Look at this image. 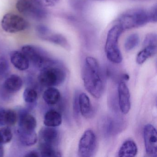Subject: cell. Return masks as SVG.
Masks as SVG:
<instances>
[{
  "mask_svg": "<svg viewBox=\"0 0 157 157\" xmlns=\"http://www.w3.org/2000/svg\"><path fill=\"white\" fill-rule=\"evenodd\" d=\"M59 135L55 127L46 126L40 130L39 133L40 146H54L57 143Z\"/></svg>",
  "mask_w": 157,
  "mask_h": 157,
  "instance_id": "cell-10",
  "label": "cell"
},
{
  "mask_svg": "<svg viewBox=\"0 0 157 157\" xmlns=\"http://www.w3.org/2000/svg\"><path fill=\"white\" fill-rule=\"evenodd\" d=\"M78 104L80 112L82 116L87 118H90L93 116V108L90 98L86 94L82 93L79 94Z\"/></svg>",
  "mask_w": 157,
  "mask_h": 157,
  "instance_id": "cell-12",
  "label": "cell"
},
{
  "mask_svg": "<svg viewBox=\"0 0 157 157\" xmlns=\"http://www.w3.org/2000/svg\"><path fill=\"white\" fill-rule=\"evenodd\" d=\"M97 1H101V0H97Z\"/></svg>",
  "mask_w": 157,
  "mask_h": 157,
  "instance_id": "cell-36",
  "label": "cell"
},
{
  "mask_svg": "<svg viewBox=\"0 0 157 157\" xmlns=\"http://www.w3.org/2000/svg\"><path fill=\"white\" fill-rule=\"evenodd\" d=\"M157 37L156 34H148L146 36L143 42V46L147 45H157Z\"/></svg>",
  "mask_w": 157,
  "mask_h": 157,
  "instance_id": "cell-28",
  "label": "cell"
},
{
  "mask_svg": "<svg viewBox=\"0 0 157 157\" xmlns=\"http://www.w3.org/2000/svg\"><path fill=\"white\" fill-rule=\"evenodd\" d=\"M10 60L13 66L19 70H26L30 66V61L21 51H12L10 54Z\"/></svg>",
  "mask_w": 157,
  "mask_h": 157,
  "instance_id": "cell-13",
  "label": "cell"
},
{
  "mask_svg": "<svg viewBox=\"0 0 157 157\" xmlns=\"http://www.w3.org/2000/svg\"><path fill=\"white\" fill-rule=\"evenodd\" d=\"M16 8L20 13L36 21L44 20L48 14L45 7L36 0H17Z\"/></svg>",
  "mask_w": 157,
  "mask_h": 157,
  "instance_id": "cell-5",
  "label": "cell"
},
{
  "mask_svg": "<svg viewBox=\"0 0 157 157\" xmlns=\"http://www.w3.org/2000/svg\"><path fill=\"white\" fill-rule=\"evenodd\" d=\"M129 76L127 74H124V76H123V79L125 80L128 81L129 79Z\"/></svg>",
  "mask_w": 157,
  "mask_h": 157,
  "instance_id": "cell-35",
  "label": "cell"
},
{
  "mask_svg": "<svg viewBox=\"0 0 157 157\" xmlns=\"http://www.w3.org/2000/svg\"><path fill=\"white\" fill-rule=\"evenodd\" d=\"M44 122L46 126L56 127L62 123V117L56 110H50L46 113Z\"/></svg>",
  "mask_w": 157,
  "mask_h": 157,
  "instance_id": "cell-19",
  "label": "cell"
},
{
  "mask_svg": "<svg viewBox=\"0 0 157 157\" xmlns=\"http://www.w3.org/2000/svg\"><path fill=\"white\" fill-rule=\"evenodd\" d=\"M76 93L75 94V97H74V105H73V111H74V114L75 115V117H78L79 115L80 110L78 104V95Z\"/></svg>",
  "mask_w": 157,
  "mask_h": 157,
  "instance_id": "cell-32",
  "label": "cell"
},
{
  "mask_svg": "<svg viewBox=\"0 0 157 157\" xmlns=\"http://www.w3.org/2000/svg\"><path fill=\"white\" fill-rule=\"evenodd\" d=\"M13 133L10 128L7 127L0 128V143L6 144L12 139Z\"/></svg>",
  "mask_w": 157,
  "mask_h": 157,
  "instance_id": "cell-26",
  "label": "cell"
},
{
  "mask_svg": "<svg viewBox=\"0 0 157 157\" xmlns=\"http://www.w3.org/2000/svg\"><path fill=\"white\" fill-rule=\"evenodd\" d=\"M143 137L147 154L151 157H157V133L155 128L151 124L145 125Z\"/></svg>",
  "mask_w": 157,
  "mask_h": 157,
  "instance_id": "cell-9",
  "label": "cell"
},
{
  "mask_svg": "<svg viewBox=\"0 0 157 157\" xmlns=\"http://www.w3.org/2000/svg\"><path fill=\"white\" fill-rule=\"evenodd\" d=\"M9 69V63L7 59L2 57H0V77L5 75Z\"/></svg>",
  "mask_w": 157,
  "mask_h": 157,
  "instance_id": "cell-29",
  "label": "cell"
},
{
  "mask_svg": "<svg viewBox=\"0 0 157 157\" xmlns=\"http://www.w3.org/2000/svg\"><path fill=\"white\" fill-rule=\"evenodd\" d=\"M1 25L6 33H15L27 29L29 24L23 17L14 13H9L3 16Z\"/></svg>",
  "mask_w": 157,
  "mask_h": 157,
  "instance_id": "cell-7",
  "label": "cell"
},
{
  "mask_svg": "<svg viewBox=\"0 0 157 157\" xmlns=\"http://www.w3.org/2000/svg\"><path fill=\"white\" fill-rule=\"evenodd\" d=\"M150 22H156L157 21V5L153 6L150 10L148 11Z\"/></svg>",
  "mask_w": 157,
  "mask_h": 157,
  "instance_id": "cell-31",
  "label": "cell"
},
{
  "mask_svg": "<svg viewBox=\"0 0 157 157\" xmlns=\"http://www.w3.org/2000/svg\"><path fill=\"white\" fill-rule=\"evenodd\" d=\"M66 72L63 66L56 60L41 70L38 80L41 85L54 87L62 84L66 79Z\"/></svg>",
  "mask_w": 157,
  "mask_h": 157,
  "instance_id": "cell-3",
  "label": "cell"
},
{
  "mask_svg": "<svg viewBox=\"0 0 157 157\" xmlns=\"http://www.w3.org/2000/svg\"><path fill=\"white\" fill-rule=\"evenodd\" d=\"M97 147V138L93 130L88 129L82 136L79 142L78 154L81 157L93 156Z\"/></svg>",
  "mask_w": 157,
  "mask_h": 157,
  "instance_id": "cell-8",
  "label": "cell"
},
{
  "mask_svg": "<svg viewBox=\"0 0 157 157\" xmlns=\"http://www.w3.org/2000/svg\"><path fill=\"white\" fill-rule=\"evenodd\" d=\"M140 42V37L136 33H133L129 35L126 39L124 48L127 51H130L136 48Z\"/></svg>",
  "mask_w": 157,
  "mask_h": 157,
  "instance_id": "cell-23",
  "label": "cell"
},
{
  "mask_svg": "<svg viewBox=\"0 0 157 157\" xmlns=\"http://www.w3.org/2000/svg\"><path fill=\"white\" fill-rule=\"evenodd\" d=\"M144 48L137 55L136 61L137 64H143L148 59L154 56L157 53V45H147L144 47Z\"/></svg>",
  "mask_w": 157,
  "mask_h": 157,
  "instance_id": "cell-21",
  "label": "cell"
},
{
  "mask_svg": "<svg viewBox=\"0 0 157 157\" xmlns=\"http://www.w3.org/2000/svg\"><path fill=\"white\" fill-rule=\"evenodd\" d=\"M40 156L42 157H59L60 153L56 150L55 147L51 146H40Z\"/></svg>",
  "mask_w": 157,
  "mask_h": 157,
  "instance_id": "cell-25",
  "label": "cell"
},
{
  "mask_svg": "<svg viewBox=\"0 0 157 157\" xmlns=\"http://www.w3.org/2000/svg\"><path fill=\"white\" fill-rule=\"evenodd\" d=\"M117 21L123 32L138 28L150 22L149 11L140 8L131 9L120 15Z\"/></svg>",
  "mask_w": 157,
  "mask_h": 157,
  "instance_id": "cell-2",
  "label": "cell"
},
{
  "mask_svg": "<svg viewBox=\"0 0 157 157\" xmlns=\"http://www.w3.org/2000/svg\"><path fill=\"white\" fill-rule=\"evenodd\" d=\"M42 40L60 46L66 49H68L70 48L67 40L65 36L60 34L52 33H51Z\"/></svg>",
  "mask_w": 157,
  "mask_h": 157,
  "instance_id": "cell-22",
  "label": "cell"
},
{
  "mask_svg": "<svg viewBox=\"0 0 157 157\" xmlns=\"http://www.w3.org/2000/svg\"><path fill=\"white\" fill-rule=\"evenodd\" d=\"M42 6L44 7H53L56 5L59 0H36Z\"/></svg>",
  "mask_w": 157,
  "mask_h": 157,
  "instance_id": "cell-30",
  "label": "cell"
},
{
  "mask_svg": "<svg viewBox=\"0 0 157 157\" xmlns=\"http://www.w3.org/2000/svg\"><path fill=\"white\" fill-rule=\"evenodd\" d=\"M43 98L48 105H55L60 101L61 94L58 89L49 87L44 92Z\"/></svg>",
  "mask_w": 157,
  "mask_h": 157,
  "instance_id": "cell-20",
  "label": "cell"
},
{
  "mask_svg": "<svg viewBox=\"0 0 157 157\" xmlns=\"http://www.w3.org/2000/svg\"><path fill=\"white\" fill-rule=\"evenodd\" d=\"M22 85L23 81L21 78L18 75L13 74L6 79L3 86L8 92L14 93L20 90Z\"/></svg>",
  "mask_w": 157,
  "mask_h": 157,
  "instance_id": "cell-15",
  "label": "cell"
},
{
  "mask_svg": "<svg viewBox=\"0 0 157 157\" xmlns=\"http://www.w3.org/2000/svg\"><path fill=\"white\" fill-rule=\"evenodd\" d=\"M21 52L26 56L30 62L41 70L50 65L54 60L49 58L43 49L36 46H24L22 47Z\"/></svg>",
  "mask_w": 157,
  "mask_h": 157,
  "instance_id": "cell-6",
  "label": "cell"
},
{
  "mask_svg": "<svg viewBox=\"0 0 157 157\" xmlns=\"http://www.w3.org/2000/svg\"><path fill=\"white\" fill-rule=\"evenodd\" d=\"M118 104L121 112L126 114L131 107L129 89L124 82L121 81L118 86Z\"/></svg>",
  "mask_w": 157,
  "mask_h": 157,
  "instance_id": "cell-11",
  "label": "cell"
},
{
  "mask_svg": "<svg viewBox=\"0 0 157 157\" xmlns=\"http://www.w3.org/2000/svg\"><path fill=\"white\" fill-rule=\"evenodd\" d=\"M36 31L38 37L42 40L44 37H45L51 33L49 28L44 25H37L36 28Z\"/></svg>",
  "mask_w": 157,
  "mask_h": 157,
  "instance_id": "cell-27",
  "label": "cell"
},
{
  "mask_svg": "<svg viewBox=\"0 0 157 157\" xmlns=\"http://www.w3.org/2000/svg\"><path fill=\"white\" fill-rule=\"evenodd\" d=\"M3 148L2 147V144L0 143V157L3 156Z\"/></svg>",
  "mask_w": 157,
  "mask_h": 157,
  "instance_id": "cell-34",
  "label": "cell"
},
{
  "mask_svg": "<svg viewBox=\"0 0 157 157\" xmlns=\"http://www.w3.org/2000/svg\"><path fill=\"white\" fill-rule=\"evenodd\" d=\"M36 119L33 116L27 112H23L19 117V129L21 130H35L36 127Z\"/></svg>",
  "mask_w": 157,
  "mask_h": 157,
  "instance_id": "cell-14",
  "label": "cell"
},
{
  "mask_svg": "<svg viewBox=\"0 0 157 157\" xmlns=\"http://www.w3.org/2000/svg\"><path fill=\"white\" fill-rule=\"evenodd\" d=\"M38 95L35 90L32 88H27L25 90L23 98L25 102L33 104L36 101Z\"/></svg>",
  "mask_w": 157,
  "mask_h": 157,
  "instance_id": "cell-24",
  "label": "cell"
},
{
  "mask_svg": "<svg viewBox=\"0 0 157 157\" xmlns=\"http://www.w3.org/2000/svg\"><path fill=\"white\" fill-rule=\"evenodd\" d=\"M18 119L17 113L11 109H0V125H14Z\"/></svg>",
  "mask_w": 157,
  "mask_h": 157,
  "instance_id": "cell-16",
  "label": "cell"
},
{
  "mask_svg": "<svg viewBox=\"0 0 157 157\" xmlns=\"http://www.w3.org/2000/svg\"><path fill=\"white\" fill-rule=\"evenodd\" d=\"M82 78L88 92L94 98H100L104 91V80L98 61L94 58H86L82 69Z\"/></svg>",
  "mask_w": 157,
  "mask_h": 157,
  "instance_id": "cell-1",
  "label": "cell"
},
{
  "mask_svg": "<svg viewBox=\"0 0 157 157\" xmlns=\"http://www.w3.org/2000/svg\"><path fill=\"white\" fill-rule=\"evenodd\" d=\"M40 155H39V153L35 151H30L25 155V157H40Z\"/></svg>",
  "mask_w": 157,
  "mask_h": 157,
  "instance_id": "cell-33",
  "label": "cell"
},
{
  "mask_svg": "<svg viewBox=\"0 0 157 157\" xmlns=\"http://www.w3.org/2000/svg\"><path fill=\"white\" fill-rule=\"evenodd\" d=\"M138 152L136 144L133 140H127L125 141L118 151V155L121 157H133Z\"/></svg>",
  "mask_w": 157,
  "mask_h": 157,
  "instance_id": "cell-18",
  "label": "cell"
},
{
  "mask_svg": "<svg viewBox=\"0 0 157 157\" xmlns=\"http://www.w3.org/2000/svg\"><path fill=\"white\" fill-rule=\"evenodd\" d=\"M19 139L21 143L25 146H33L37 142V136L35 130L18 129Z\"/></svg>",
  "mask_w": 157,
  "mask_h": 157,
  "instance_id": "cell-17",
  "label": "cell"
},
{
  "mask_svg": "<svg viewBox=\"0 0 157 157\" xmlns=\"http://www.w3.org/2000/svg\"><path fill=\"white\" fill-rule=\"evenodd\" d=\"M123 32L120 26L117 24L109 30L106 36L105 53L108 60L115 64H119L123 60L118 45V40Z\"/></svg>",
  "mask_w": 157,
  "mask_h": 157,
  "instance_id": "cell-4",
  "label": "cell"
}]
</instances>
